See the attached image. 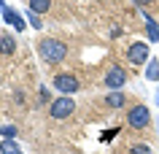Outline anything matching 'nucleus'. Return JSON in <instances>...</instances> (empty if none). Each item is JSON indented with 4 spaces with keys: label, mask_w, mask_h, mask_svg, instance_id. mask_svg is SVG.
I'll return each instance as SVG.
<instances>
[{
    "label": "nucleus",
    "mask_w": 159,
    "mask_h": 154,
    "mask_svg": "<svg viewBox=\"0 0 159 154\" xmlns=\"http://www.w3.org/2000/svg\"><path fill=\"white\" fill-rule=\"evenodd\" d=\"M38 54H41L49 65H57V62H62L67 57V46L62 41H57V38H43V41L38 43Z\"/></svg>",
    "instance_id": "obj_1"
},
{
    "label": "nucleus",
    "mask_w": 159,
    "mask_h": 154,
    "mask_svg": "<svg viewBox=\"0 0 159 154\" xmlns=\"http://www.w3.org/2000/svg\"><path fill=\"white\" fill-rule=\"evenodd\" d=\"M51 86H54L57 92H62V95H75L81 89V81H78V76H73V73H54Z\"/></svg>",
    "instance_id": "obj_2"
},
{
    "label": "nucleus",
    "mask_w": 159,
    "mask_h": 154,
    "mask_svg": "<svg viewBox=\"0 0 159 154\" xmlns=\"http://www.w3.org/2000/svg\"><path fill=\"white\" fill-rule=\"evenodd\" d=\"M127 124L132 130H146L151 124V111L146 105H132V108L127 111Z\"/></svg>",
    "instance_id": "obj_3"
},
{
    "label": "nucleus",
    "mask_w": 159,
    "mask_h": 154,
    "mask_svg": "<svg viewBox=\"0 0 159 154\" xmlns=\"http://www.w3.org/2000/svg\"><path fill=\"white\" fill-rule=\"evenodd\" d=\"M73 111H75V100L70 97V95H62V97H57V100L49 105L51 119H67Z\"/></svg>",
    "instance_id": "obj_4"
},
{
    "label": "nucleus",
    "mask_w": 159,
    "mask_h": 154,
    "mask_svg": "<svg viewBox=\"0 0 159 154\" xmlns=\"http://www.w3.org/2000/svg\"><path fill=\"white\" fill-rule=\"evenodd\" d=\"M102 84H105V89H111V92H119V89L127 84V70L119 68V65H111L108 73H105V78H102Z\"/></svg>",
    "instance_id": "obj_5"
},
{
    "label": "nucleus",
    "mask_w": 159,
    "mask_h": 154,
    "mask_svg": "<svg viewBox=\"0 0 159 154\" xmlns=\"http://www.w3.org/2000/svg\"><path fill=\"white\" fill-rule=\"evenodd\" d=\"M127 57H129L132 65H146V62L151 60V57H148V43H146V41H135L132 46L127 49Z\"/></svg>",
    "instance_id": "obj_6"
},
{
    "label": "nucleus",
    "mask_w": 159,
    "mask_h": 154,
    "mask_svg": "<svg viewBox=\"0 0 159 154\" xmlns=\"http://www.w3.org/2000/svg\"><path fill=\"white\" fill-rule=\"evenodd\" d=\"M3 19H6V22H8V25H14V30H16V33H22V30H25V19L19 16L16 11L14 8H8V6H6V8H3Z\"/></svg>",
    "instance_id": "obj_7"
},
{
    "label": "nucleus",
    "mask_w": 159,
    "mask_h": 154,
    "mask_svg": "<svg viewBox=\"0 0 159 154\" xmlns=\"http://www.w3.org/2000/svg\"><path fill=\"white\" fill-rule=\"evenodd\" d=\"M124 103H127V97H124L121 89H119V92H108V95H105V105H108V108H124Z\"/></svg>",
    "instance_id": "obj_8"
},
{
    "label": "nucleus",
    "mask_w": 159,
    "mask_h": 154,
    "mask_svg": "<svg viewBox=\"0 0 159 154\" xmlns=\"http://www.w3.org/2000/svg\"><path fill=\"white\" fill-rule=\"evenodd\" d=\"M16 51V41H14V35H0V54L3 57H8Z\"/></svg>",
    "instance_id": "obj_9"
},
{
    "label": "nucleus",
    "mask_w": 159,
    "mask_h": 154,
    "mask_svg": "<svg viewBox=\"0 0 159 154\" xmlns=\"http://www.w3.org/2000/svg\"><path fill=\"white\" fill-rule=\"evenodd\" d=\"M143 19H146V30H148V41H159V25L148 14H143Z\"/></svg>",
    "instance_id": "obj_10"
},
{
    "label": "nucleus",
    "mask_w": 159,
    "mask_h": 154,
    "mask_svg": "<svg viewBox=\"0 0 159 154\" xmlns=\"http://www.w3.org/2000/svg\"><path fill=\"white\" fill-rule=\"evenodd\" d=\"M146 78H148V81H159V62L157 60L146 62Z\"/></svg>",
    "instance_id": "obj_11"
},
{
    "label": "nucleus",
    "mask_w": 159,
    "mask_h": 154,
    "mask_svg": "<svg viewBox=\"0 0 159 154\" xmlns=\"http://www.w3.org/2000/svg\"><path fill=\"white\" fill-rule=\"evenodd\" d=\"M49 8H51V0H30V11H35L38 16H41V14H46Z\"/></svg>",
    "instance_id": "obj_12"
},
{
    "label": "nucleus",
    "mask_w": 159,
    "mask_h": 154,
    "mask_svg": "<svg viewBox=\"0 0 159 154\" xmlns=\"http://www.w3.org/2000/svg\"><path fill=\"white\" fill-rule=\"evenodd\" d=\"M0 154H22V149H19L11 138H6V141L0 143Z\"/></svg>",
    "instance_id": "obj_13"
},
{
    "label": "nucleus",
    "mask_w": 159,
    "mask_h": 154,
    "mask_svg": "<svg viewBox=\"0 0 159 154\" xmlns=\"http://www.w3.org/2000/svg\"><path fill=\"white\" fill-rule=\"evenodd\" d=\"M129 154H151V146L148 143H135V146H129Z\"/></svg>",
    "instance_id": "obj_14"
},
{
    "label": "nucleus",
    "mask_w": 159,
    "mask_h": 154,
    "mask_svg": "<svg viewBox=\"0 0 159 154\" xmlns=\"http://www.w3.org/2000/svg\"><path fill=\"white\" fill-rule=\"evenodd\" d=\"M16 133H19L16 124H3V127H0V135H3V138H14Z\"/></svg>",
    "instance_id": "obj_15"
},
{
    "label": "nucleus",
    "mask_w": 159,
    "mask_h": 154,
    "mask_svg": "<svg viewBox=\"0 0 159 154\" xmlns=\"http://www.w3.org/2000/svg\"><path fill=\"white\" fill-rule=\"evenodd\" d=\"M27 22H30V25H33L35 30H38V27H43V25H41V16H38L35 11H30V14H27Z\"/></svg>",
    "instance_id": "obj_16"
},
{
    "label": "nucleus",
    "mask_w": 159,
    "mask_h": 154,
    "mask_svg": "<svg viewBox=\"0 0 159 154\" xmlns=\"http://www.w3.org/2000/svg\"><path fill=\"white\" fill-rule=\"evenodd\" d=\"M132 3H135V6H138V8H146V6H151V3H154V0H132Z\"/></svg>",
    "instance_id": "obj_17"
},
{
    "label": "nucleus",
    "mask_w": 159,
    "mask_h": 154,
    "mask_svg": "<svg viewBox=\"0 0 159 154\" xmlns=\"http://www.w3.org/2000/svg\"><path fill=\"white\" fill-rule=\"evenodd\" d=\"M157 105H159V86H157Z\"/></svg>",
    "instance_id": "obj_18"
},
{
    "label": "nucleus",
    "mask_w": 159,
    "mask_h": 154,
    "mask_svg": "<svg viewBox=\"0 0 159 154\" xmlns=\"http://www.w3.org/2000/svg\"><path fill=\"white\" fill-rule=\"evenodd\" d=\"M157 130H159V122H157ZM157 135H159V133H157Z\"/></svg>",
    "instance_id": "obj_19"
}]
</instances>
